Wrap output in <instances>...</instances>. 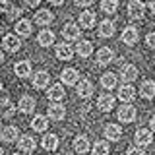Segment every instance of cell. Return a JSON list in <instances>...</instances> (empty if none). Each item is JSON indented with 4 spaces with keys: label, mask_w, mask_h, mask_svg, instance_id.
Returning <instances> with one entry per match:
<instances>
[{
    "label": "cell",
    "mask_w": 155,
    "mask_h": 155,
    "mask_svg": "<svg viewBox=\"0 0 155 155\" xmlns=\"http://www.w3.org/2000/svg\"><path fill=\"white\" fill-rule=\"evenodd\" d=\"M149 126H151V130L155 132V116H151V120H149Z\"/></svg>",
    "instance_id": "cell-44"
},
{
    "label": "cell",
    "mask_w": 155,
    "mask_h": 155,
    "mask_svg": "<svg viewBox=\"0 0 155 155\" xmlns=\"http://www.w3.org/2000/svg\"><path fill=\"white\" fill-rule=\"evenodd\" d=\"M126 155H145V151H143L142 147H140V145H136V147H130Z\"/></svg>",
    "instance_id": "cell-37"
},
{
    "label": "cell",
    "mask_w": 155,
    "mask_h": 155,
    "mask_svg": "<svg viewBox=\"0 0 155 155\" xmlns=\"http://www.w3.org/2000/svg\"><path fill=\"white\" fill-rule=\"evenodd\" d=\"M149 8H151V14L155 16V0H153V2H149Z\"/></svg>",
    "instance_id": "cell-45"
},
{
    "label": "cell",
    "mask_w": 155,
    "mask_h": 155,
    "mask_svg": "<svg viewBox=\"0 0 155 155\" xmlns=\"http://www.w3.org/2000/svg\"><path fill=\"white\" fill-rule=\"evenodd\" d=\"M136 97V89L130 84H124L122 87L118 89V99L122 101V103H132Z\"/></svg>",
    "instance_id": "cell-15"
},
{
    "label": "cell",
    "mask_w": 155,
    "mask_h": 155,
    "mask_svg": "<svg viewBox=\"0 0 155 155\" xmlns=\"http://www.w3.org/2000/svg\"><path fill=\"white\" fill-rule=\"evenodd\" d=\"M149 2H153V0H149Z\"/></svg>",
    "instance_id": "cell-51"
},
{
    "label": "cell",
    "mask_w": 155,
    "mask_h": 155,
    "mask_svg": "<svg viewBox=\"0 0 155 155\" xmlns=\"http://www.w3.org/2000/svg\"><path fill=\"white\" fill-rule=\"evenodd\" d=\"M99 35L101 37H113L114 35V23L110 19H105V21L99 23Z\"/></svg>",
    "instance_id": "cell-32"
},
{
    "label": "cell",
    "mask_w": 155,
    "mask_h": 155,
    "mask_svg": "<svg viewBox=\"0 0 155 155\" xmlns=\"http://www.w3.org/2000/svg\"><path fill=\"white\" fill-rule=\"evenodd\" d=\"M31 31H33V25H31L29 19H19V21L16 23V33L19 37H29Z\"/></svg>",
    "instance_id": "cell-24"
},
{
    "label": "cell",
    "mask_w": 155,
    "mask_h": 155,
    "mask_svg": "<svg viewBox=\"0 0 155 155\" xmlns=\"http://www.w3.org/2000/svg\"><path fill=\"white\" fill-rule=\"evenodd\" d=\"M31 126H33L35 132H45V130L48 128V118L45 114H37L35 118L31 120Z\"/></svg>",
    "instance_id": "cell-29"
},
{
    "label": "cell",
    "mask_w": 155,
    "mask_h": 155,
    "mask_svg": "<svg viewBox=\"0 0 155 155\" xmlns=\"http://www.w3.org/2000/svg\"><path fill=\"white\" fill-rule=\"evenodd\" d=\"M72 56H74V48L68 45V43H60L56 47V58L58 60H72Z\"/></svg>",
    "instance_id": "cell-17"
},
{
    "label": "cell",
    "mask_w": 155,
    "mask_h": 155,
    "mask_svg": "<svg viewBox=\"0 0 155 155\" xmlns=\"http://www.w3.org/2000/svg\"><path fill=\"white\" fill-rule=\"evenodd\" d=\"M41 145H43V149H47V151H54L58 147V136L56 134H45Z\"/></svg>",
    "instance_id": "cell-26"
},
{
    "label": "cell",
    "mask_w": 155,
    "mask_h": 155,
    "mask_svg": "<svg viewBox=\"0 0 155 155\" xmlns=\"http://www.w3.org/2000/svg\"><path fill=\"white\" fill-rule=\"evenodd\" d=\"M120 39H122V43L124 45H128V47H134L136 43H138V39H140V33H138V29L136 27H124V31H122V35H120Z\"/></svg>",
    "instance_id": "cell-5"
},
{
    "label": "cell",
    "mask_w": 155,
    "mask_h": 155,
    "mask_svg": "<svg viewBox=\"0 0 155 155\" xmlns=\"http://www.w3.org/2000/svg\"><path fill=\"white\" fill-rule=\"evenodd\" d=\"M101 10L105 14H114L118 10V0H101Z\"/></svg>",
    "instance_id": "cell-34"
},
{
    "label": "cell",
    "mask_w": 155,
    "mask_h": 155,
    "mask_svg": "<svg viewBox=\"0 0 155 155\" xmlns=\"http://www.w3.org/2000/svg\"><path fill=\"white\" fill-rule=\"evenodd\" d=\"M91 52H93V43L91 41H78V54L81 58L91 56Z\"/></svg>",
    "instance_id": "cell-31"
},
{
    "label": "cell",
    "mask_w": 155,
    "mask_h": 155,
    "mask_svg": "<svg viewBox=\"0 0 155 155\" xmlns=\"http://www.w3.org/2000/svg\"><path fill=\"white\" fill-rule=\"evenodd\" d=\"M93 155H109V142L99 140L93 143Z\"/></svg>",
    "instance_id": "cell-35"
},
{
    "label": "cell",
    "mask_w": 155,
    "mask_h": 155,
    "mask_svg": "<svg viewBox=\"0 0 155 155\" xmlns=\"http://www.w3.org/2000/svg\"><path fill=\"white\" fill-rule=\"evenodd\" d=\"M48 84H51V76H48V72L41 70V72H37V74L33 76V85H35L37 89H45Z\"/></svg>",
    "instance_id": "cell-18"
},
{
    "label": "cell",
    "mask_w": 155,
    "mask_h": 155,
    "mask_svg": "<svg viewBox=\"0 0 155 155\" xmlns=\"http://www.w3.org/2000/svg\"><path fill=\"white\" fill-rule=\"evenodd\" d=\"M81 35V31H80V27H78V23H66L64 29H62V37L66 39V41H78Z\"/></svg>",
    "instance_id": "cell-6"
},
{
    "label": "cell",
    "mask_w": 155,
    "mask_h": 155,
    "mask_svg": "<svg viewBox=\"0 0 155 155\" xmlns=\"http://www.w3.org/2000/svg\"><path fill=\"white\" fill-rule=\"evenodd\" d=\"M120 78L126 81V84H130V81H134L136 78H138V68L134 64H124L120 68Z\"/></svg>",
    "instance_id": "cell-14"
},
{
    "label": "cell",
    "mask_w": 155,
    "mask_h": 155,
    "mask_svg": "<svg viewBox=\"0 0 155 155\" xmlns=\"http://www.w3.org/2000/svg\"><path fill=\"white\" fill-rule=\"evenodd\" d=\"M23 2L27 4V6H31V8H35V6H39L41 4V0H23Z\"/></svg>",
    "instance_id": "cell-41"
},
{
    "label": "cell",
    "mask_w": 155,
    "mask_h": 155,
    "mask_svg": "<svg viewBox=\"0 0 155 155\" xmlns=\"http://www.w3.org/2000/svg\"><path fill=\"white\" fill-rule=\"evenodd\" d=\"M74 2H76V6L87 8V6H91V4H93V0H74Z\"/></svg>",
    "instance_id": "cell-39"
},
{
    "label": "cell",
    "mask_w": 155,
    "mask_h": 155,
    "mask_svg": "<svg viewBox=\"0 0 155 155\" xmlns=\"http://www.w3.org/2000/svg\"><path fill=\"white\" fill-rule=\"evenodd\" d=\"M14 155H21V153H14Z\"/></svg>",
    "instance_id": "cell-50"
},
{
    "label": "cell",
    "mask_w": 155,
    "mask_h": 155,
    "mask_svg": "<svg viewBox=\"0 0 155 155\" xmlns=\"http://www.w3.org/2000/svg\"><path fill=\"white\" fill-rule=\"evenodd\" d=\"M2 47L6 48L8 52H18L21 48V41H19V35H14V33H8L2 39Z\"/></svg>",
    "instance_id": "cell-3"
},
{
    "label": "cell",
    "mask_w": 155,
    "mask_h": 155,
    "mask_svg": "<svg viewBox=\"0 0 155 155\" xmlns=\"http://www.w3.org/2000/svg\"><path fill=\"white\" fill-rule=\"evenodd\" d=\"M48 2H51L52 6H62V4H64V0H48Z\"/></svg>",
    "instance_id": "cell-42"
},
{
    "label": "cell",
    "mask_w": 155,
    "mask_h": 155,
    "mask_svg": "<svg viewBox=\"0 0 155 155\" xmlns=\"http://www.w3.org/2000/svg\"><path fill=\"white\" fill-rule=\"evenodd\" d=\"M89 149H91V145H89V140L85 136H78L74 140V151L76 153H87Z\"/></svg>",
    "instance_id": "cell-27"
},
{
    "label": "cell",
    "mask_w": 155,
    "mask_h": 155,
    "mask_svg": "<svg viewBox=\"0 0 155 155\" xmlns=\"http://www.w3.org/2000/svg\"><path fill=\"white\" fill-rule=\"evenodd\" d=\"M16 114V105L14 103H4V105H0V116L2 118H12V116Z\"/></svg>",
    "instance_id": "cell-33"
},
{
    "label": "cell",
    "mask_w": 155,
    "mask_h": 155,
    "mask_svg": "<svg viewBox=\"0 0 155 155\" xmlns=\"http://www.w3.org/2000/svg\"><path fill=\"white\" fill-rule=\"evenodd\" d=\"M0 155H4V151H2V147H0Z\"/></svg>",
    "instance_id": "cell-48"
},
{
    "label": "cell",
    "mask_w": 155,
    "mask_h": 155,
    "mask_svg": "<svg viewBox=\"0 0 155 155\" xmlns=\"http://www.w3.org/2000/svg\"><path fill=\"white\" fill-rule=\"evenodd\" d=\"M105 138L110 140V142H118L120 138H122V128H120L118 124H107L105 126Z\"/></svg>",
    "instance_id": "cell-12"
},
{
    "label": "cell",
    "mask_w": 155,
    "mask_h": 155,
    "mask_svg": "<svg viewBox=\"0 0 155 155\" xmlns=\"http://www.w3.org/2000/svg\"><path fill=\"white\" fill-rule=\"evenodd\" d=\"M145 43H147L149 48H155V31H151L147 37H145Z\"/></svg>",
    "instance_id": "cell-38"
},
{
    "label": "cell",
    "mask_w": 155,
    "mask_h": 155,
    "mask_svg": "<svg viewBox=\"0 0 155 155\" xmlns=\"http://www.w3.org/2000/svg\"><path fill=\"white\" fill-rule=\"evenodd\" d=\"M8 93H6V91H2V89H0V105H4V103H8Z\"/></svg>",
    "instance_id": "cell-40"
},
{
    "label": "cell",
    "mask_w": 155,
    "mask_h": 155,
    "mask_svg": "<svg viewBox=\"0 0 155 155\" xmlns=\"http://www.w3.org/2000/svg\"><path fill=\"white\" fill-rule=\"evenodd\" d=\"M66 116V109H64V105H60V103H52L51 107H48V118H52V120H62Z\"/></svg>",
    "instance_id": "cell-21"
},
{
    "label": "cell",
    "mask_w": 155,
    "mask_h": 155,
    "mask_svg": "<svg viewBox=\"0 0 155 155\" xmlns=\"http://www.w3.org/2000/svg\"><path fill=\"white\" fill-rule=\"evenodd\" d=\"M95 21H97V18H95V14L91 12V10H85V12L80 14V25L84 29H91L95 25Z\"/></svg>",
    "instance_id": "cell-19"
},
{
    "label": "cell",
    "mask_w": 155,
    "mask_h": 155,
    "mask_svg": "<svg viewBox=\"0 0 155 155\" xmlns=\"http://www.w3.org/2000/svg\"><path fill=\"white\" fill-rule=\"evenodd\" d=\"M2 140L6 143H14L16 140H19V130L16 126H6V128L2 130Z\"/></svg>",
    "instance_id": "cell-25"
},
{
    "label": "cell",
    "mask_w": 155,
    "mask_h": 155,
    "mask_svg": "<svg viewBox=\"0 0 155 155\" xmlns=\"http://www.w3.org/2000/svg\"><path fill=\"white\" fill-rule=\"evenodd\" d=\"M113 107H114V95H110V93L99 95V99H97V109H99V110H103V113H109Z\"/></svg>",
    "instance_id": "cell-7"
},
{
    "label": "cell",
    "mask_w": 155,
    "mask_h": 155,
    "mask_svg": "<svg viewBox=\"0 0 155 155\" xmlns=\"http://www.w3.org/2000/svg\"><path fill=\"white\" fill-rule=\"evenodd\" d=\"M2 62H4V54H2V52H0V64H2Z\"/></svg>",
    "instance_id": "cell-47"
},
{
    "label": "cell",
    "mask_w": 155,
    "mask_h": 155,
    "mask_svg": "<svg viewBox=\"0 0 155 155\" xmlns=\"http://www.w3.org/2000/svg\"><path fill=\"white\" fill-rule=\"evenodd\" d=\"M52 21H54V14L51 10H39L35 14V23L39 25H51Z\"/></svg>",
    "instance_id": "cell-16"
},
{
    "label": "cell",
    "mask_w": 155,
    "mask_h": 155,
    "mask_svg": "<svg viewBox=\"0 0 155 155\" xmlns=\"http://www.w3.org/2000/svg\"><path fill=\"white\" fill-rule=\"evenodd\" d=\"M64 95H66V91H64V87H62V84L51 85V87H48V91H47V97L51 101H54V103L62 101V99H64Z\"/></svg>",
    "instance_id": "cell-13"
},
{
    "label": "cell",
    "mask_w": 155,
    "mask_h": 155,
    "mask_svg": "<svg viewBox=\"0 0 155 155\" xmlns=\"http://www.w3.org/2000/svg\"><path fill=\"white\" fill-rule=\"evenodd\" d=\"M62 84H66V85H78V78H80V74H78V70L76 68H66V70H62Z\"/></svg>",
    "instance_id": "cell-11"
},
{
    "label": "cell",
    "mask_w": 155,
    "mask_h": 155,
    "mask_svg": "<svg viewBox=\"0 0 155 155\" xmlns=\"http://www.w3.org/2000/svg\"><path fill=\"white\" fill-rule=\"evenodd\" d=\"M118 120L124 124L134 122L136 120V107L130 105V103H122V107L118 109Z\"/></svg>",
    "instance_id": "cell-1"
},
{
    "label": "cell",
    "mask_w": 155,
    "mask_h": 155,
    "mask_svg": "<svg viewBox=\"0 0 155 155\" xmlns=\"http://www.w3.org/2000/svg\"><path fill=\"white\" fill-rule=\"evenodd\" d=\"M4 10H8V4L4 0H0V12H4Z\"/></svg>",
    "instance_id": "cell-43"
},
{
    "label": "cell",
    "mask_w": 155,
    "mask_h": 155,
    "mask_svg": "<svg viewBox=\"0 0 155 155\" xmlns=\"http://www.w3.org/2000/svg\"><path fill=\"white\" fill-rule=\"evenodd\" d=\"M143 14H145L143 0H130V2H128V16L132 19H142Z\"/></svg>",
    "instance_id": "cell-2"
},
{
    "label": "cell",
    "mask_w": 155,
    "mask_h": 155,
    "mask_svg": "<svg viewBox=\"0 0 155 155\" xmlns=\"http://www.w3.org/2000/svg\"><path fill=\"white\" fill-rule=\"evenodd\" d=\"M136 143L140 145V147H145V145H149L151 143V140H153V130L151 128H138L136 130Z\"/></svg>",
    "instance_id": "cell-4"
},
{
    "label": "cell",
    "mask_w": 155,
    "mask_h": 155,
    "mask_svg": "<svg viewBox=\"0 0 155 155\" xmlns=\"http://www.w3.org/2000/svg\"><path fill=\"white\" fill-rule=\"evenodd\" d=\"M18 147L21 149L23 153H33L35 151V147H37V143H35V138H31V136H21V138L18 140Z\"/></svg>",
    "instance_id": "cell-10"
},
{
    "label": "cell",
    "mask_w": 155,
    "mask_h": 155,
    "mask_svg": "<svg viewBox=\"0 0 155 155\" xmlns=\"http://www.w3.org/2000/svg\"><path fill=\"white\" fill-rule=\"evenodd\" d=\"M4 2H6L8 6H10V4H14V2H16V0H4Z\"/></svg>",
    "instance_id": "cell-46"
},
{
    "label": "cell",
    "mask_w": 155,
    "mask_h": 155,
    "mask_svg": "<svg viewBox=\"0 0 155 155\" xmlns=\"http://www.w3.org/2000/svg\"><path fill=\"white\" fill-rule=\"evenodd\" d=\"M113 60H114V51H113V48H109V47L99 48V52H97V64L107 66V64H110Z\"/></svg>",
    "instance_id": "cell-8"
},
{
    "label": "cell",
    "mask_w": 155,
    "mask_h": 155,
    "mask_svg": "<svg viewBox=\"0 0 155 155\" xmlns=\"http://www.w3.org/2000/svg\"><path fill=\"white\" fill-rule=\"evenodd\" d=\"M14 72H16L18 78H29V76H31V62H27V60L16 62V66H14Z\"/></svg>",
    "instance_id": "cell-22"
},
{
    "label": "cell",
    "mask_w": 155,
    "mask_h": 155,
    "mask_svg": "<svg viewBox=\"0 0 155 155\" xmlns=\"http://www.w3.org/2000/svg\"><path fill=\"white\" fill-rule=\"evenodd\" d=\"M78 95L87 99L89 95H93V84L89 80H80L78 81Z\"/></svg>",
    "instance_id": "cell-23"
},
{
    "label": "cell",
    "mask_w": 155,
    "mask_h": 155,
    "mask_svg": "<svg viewBox=\"0 0 155 155\" xmlns=\"http://www.w3.org/2000/svg\"><path fill=\"white\" fill-rule=\"evenodd\" d=\"M37 43L41 47H51L52 43H54V33L48 31V29H43V31L39 33V37H37Z\"/></svg>",
    "instance_id": "cell-30"
},
{
    "label": "cell",
    "mask_w": 155,
    "mask_h": 155,
    "mask_svg": "<svg viewBox=\"0 0 155 155\" xmlns=\"http://www.w3.org/2000/svg\"><path fill=\"white\" fill-rule=\"evenodd\" d=\"M18 110L23 113V114L33 113V110H35V99H33L31 95H23L21 99H19V103H18Z\"/></svg>",
    "instance_id": "cell-9"
},
{
    "label": "cell",
    "mask_w": 155,
    "mask_h": 155,
    "mask_svg": "<svg viewBox=\"0 0 155 155\" xmlns=\"http://www.w3.org/2000/svg\"><path fill=\"white\" fill-rule=\"evenodd\" d=\"M0 89H2V81H0Z\"/></svg>",
    "instance_id": "cell-49"
},
{
    "label": "cell",
    "mask_w": 155,
    "mask_h": 155,
    "mask_svg": "<svg viewBox=\"0 0 155 155\" xmlns=\"http://www.w3.org/2000/svg\"><path fill=\"white\" fill-rule=\"evenodd\" d=\"M140 95L143 99H153L155 97V81L153 80H145L142 85H140Z\"/></svg>",
    "instance_id": "cell-20"
},
{
    "label": "cell",
    "mask_w": 155,
    "mask_h": 155,
    "mask_svg": "<svg viewBox=\"0 0 155 155\" xmlns=\"http://www.w3.org/2000/svg\"><path fill=\"white\" fill-rule=\"evenodd\" d=\"M21 12H23V10L19 8V6H16V4H10L8 10H6V16H8L10 21H14V19H18L19 16H21Z\"/></svg>",
    "instance_id": "cell-36"
},
{
    "label": "cell",
    "mask_w": 155,
    "mask_h": 155,
    "mask_svg": "<svg viewBox=\"0 0 155 155\" xmlns=\"http://www.w3.org/2000/svg\"><path fill=\"white\" fill-rule=\"evenodd\" d=\"M116 81H118V78H116V74H113V72H107V74L101 76V85H103L107 91L114 89V87H116Z\"/></svg>",
    "instance_id": "cell-28"
}]
</instances>
